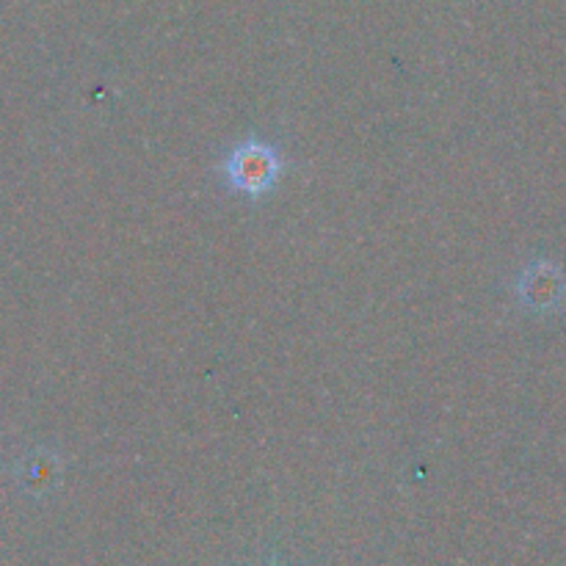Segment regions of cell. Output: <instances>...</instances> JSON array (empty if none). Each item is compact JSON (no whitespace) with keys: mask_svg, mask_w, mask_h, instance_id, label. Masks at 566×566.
Segmentation results:
<instances>
[{"mask_svg":"<svg viewBox=\"0 0 566 566\" xmlns=\"http://www.w3.org/2000/svg\"><path fill=\"white\" fill-rule=\"evenodd\" d=\"M562 291H564L562 276H558V271L547 263L531 265V269L525 271L523 282H520V293H523L525 302H528L531 307H539V310L553 307V302H558Z\"/></svg>","mask_w":566,"mask_h":566,"instance_id":"2","label":"cell"},{"mask_svg":"<svg viewBox=\"0 0 566 566\" xmlns=\"http://www.w3.org/2000/svg\"><path fill=\"white\" fill-rule=\"evenodd\" d=\"M53 481H55V462H53V459L44 457V453L28 459L25 473H22V484H25L28 490H33V492L48 490Z\"/></svg>","mask_w":566,"mask_h":566,"instance_id":"3","label":"cell"},{"mask_svg":"<svg viewBox=\"0 0 566 566\" xmlns=\"http://www.w3.org/2000/svg\"><path fill=\"white\" fill-rule=\"evenodd\" d=\"M224 177L235 191L263 197L280 180V155L263 142H243L227 155Z\"/></svg>","mask_w":566,"mask_h":566,"instance_id":"1","label":"cell"}]
</instances>
